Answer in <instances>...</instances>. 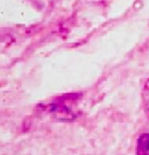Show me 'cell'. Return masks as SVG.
I'll return each mask as SVG.
<instances>
[{
  "label": "cell",
  "instance_id": "cell-1",
  "mask_svg": "<svg viewBox=\"0 0 149 155\" xmlns=\"http://www.w3.org/2000/svg\"><path fill=\"white\" fill-rule=\"evenodd\" d=\"M137 155H149V134H142L139 136L136 144Z\"/></svg>",
  "mask_w": 149,
  "mask_h": 155
},
{
  "label": "cell",
  "instance_id": "cell-2",
  "mask_svg": "<svg viewBox=\"0 0 149 155\" xmlns=\"http://www.w3.org/2000/svg\"><path fill=\"white\" fill-rule=\"evenodd\" d=\"M142 100L146 115L149 119V78L146 81L142 90Z\"/></svg>",
  "mask_w": 149,
  "mask_h": 155
}]
</instances>
